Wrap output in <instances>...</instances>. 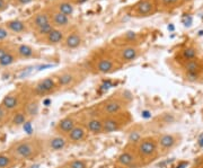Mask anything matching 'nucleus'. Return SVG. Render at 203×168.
Segmentation results:
<instances>
[{
    "label": "nucleus",
    "mask_w": 203,
    "mask_h": 168,
    "mask_svg": "<svg viewBox=\"0 0 203 168\" xmlns=\"http://www.w3.org/2000/svg\"><path fill=\"white\" fill-rule=\"evenodd\" d=\"M122 67L123 66L112 54L111 49H107L94 53L93 57L88 60L87 66L85 68L88 72L93 75L105 76L119 71Z\"/></svg>",
    "instance_id": "obj_1"
},
{
    "label": "nucleus",
    "mask_w": 203,
    "mask_h": 168,
    "mask_svg": "<svg viewBox=\"0 0 203 168\" xmlns=\"http://www.w3.org/2000/svg\"><path fill=\"white\" fill-rule=\"evenodd\" d=\"M130 101L131 99L129 98V96H126L122 91H117V93H114L108 96L107 98L99 101L93 108L96 113L104 119V117L129 110Z\"/></svg>",
    "instance_id": "obj_2"
},
{
    "label": "nucleus",
    "mask_w": 203,
    "mask_h": 168,
    "mask_svg": "<svg viewBox=\"0 0 203 168\" xmlns=\"http://www.w3.org/2000/svg\"><path fill=\"white\" fill-rule=\"evenodd\" d=\"M88 71L82 66H70L59 70L54 73L60 90H70L76 88L82 82Z\"/></svg>",
    "instance_id": "obj_3"
},
{
    "label": "nucleus",
    "mask_w": 203,
    "mask_h": 168,
    "mask_svg": "<svg viewBox=\"0 0 203 168\" xmlns=\"http://www.w3.org/2000/svg\"><path fill=\"white\" fill-rule=\"evenodd\" d=\"M134 148L140 160H141L143 167L160 157L159 147L157 142V136H141L136 142H133Z\"/></svg>",
    "instance_id": "obj_4"
},
{
    "label": "nucleus",
    "mask_w": 203,
    "mask_h": 168,
    "mask_svg": "<svg viewBox=\"0 0 203 168\" xmlns=\"http://www.w3.org/2000/svg\"><path fill=\"white\" fill-rule=\"evenodd\" d=\"M8 151L17 160H28L41 154L42 142L36 138H27L14 142Z\"/></svg>",
    "instance_id": "obj_5"
},
{
    "label": "nucleus",
    "mask_w": 203,
    "mask_h": 168,
    "mask_svg": "<svg viewBox=\"0 0 203 168\" xmlns=\"http://www.w3.org/2000/svg\"><path fill=\"white\" fill-rule=\"evenodd\" d=\"M133 122V116L129 110L120 112L114 115L107 116L103 119V124H104V130L103 134H111L120 132L123 129L131 124Z\"/></svg>",
    "instance_id": "obj_6"
},
{
    "label": "nucleus",
    "mask_w": 203,
    "mask_h": 168,
    "mask_svg": "<svg viewBox=\"0 0 203 168\" xmlns=\"http://www.w3.org/2000/svg\"><path fill=\"white\" fill-rule=\"evenodd\" d=\"M115 165L119 168H141L143 167L136 154L133 143H128L116 157Z\"/></svg>",
    "instance_id": "obj_7"
},
{
    "label": "nucleus",
    "mask_w": 203,
    "mask_h": 168,
    "mask_svg": "<svg viewBox=\"0 0 203 168\" xmlns=\"http://www.w3.org/2000/svg\"><path fill=\"white\" fill-rule=\"evenodd\" d=\"M114 58L124 67L126 64L132 63L142 54L141 47L138 45H124V47H110Z\"/></svg>",
    "instance_id": "obj_8"
},
{
    "label": "nucleus",
    "mask_w": 203,
    "mask_h": 168,
    "mask_svg": "<svg viewBox=\"0 0 203 168\" xmlns=\"http://www.w3.org/2000/svg\"><path fill=\"white\" fill-rule=\"evenodd\" d=\"M81 123L87 129L90 136H99L103 134L104 124H103V117L96 113L94 108L81 112Z\"/></svg>",
    "instance_id": "obj_9"
},
{
    "label": "nucleus",
    "mask_w": 203,
    "mask_h": 168,
    "mask_svg": "<svg viewBox=\"0 0 203 168\" xmlns=\"http://www.w3.org/2000/svg\"><path fill=\"white\" fill-rule=\"evenodd\" d=\"M60 91V87L58 81L55 79L54 75L47 76L45 78L37 80L33 85L32 94L35 97H44V96L53 95V94Z\"/></svg>",
    "instance_id": "obj_10"
},
{
    "label": "nucleus",
    "mask_w": 203,
    "mask_h": 168,
    "mask_svg": "<svg viewBox=\"0 0 203 168\" xmlns=\"http://www.w3.org/2000/svg\"><path fill=\"white\" fill-rule=\"evenodd\" d=\"M157 0H139L129 10V16L134 18H146L158 12Z\"/></svg>",
    "instance_id": "obj_11"
},
{
    "label": "nucleus",
    "mask_w": 203,
    "mask_h": 168,
    "mask_svg": "<svg viewBox=\"0 0 203 168\" xmlns=\"http://www.w3.org/2000/svg\"><path fill=\"white\" fill-rule=\"evenodd\" d=\"M182 141V136L180 133L174 132H164L157 136V142L159 147L160 156H165L173 151Z\"/></svg>",
    "instance_id": "obj_12"
},
{
    "label": "nucleus",
    "mask_w": 203,
    "mask_h": 168,
    "mask_svg": "<svg viewBox=\"0 0 203 168\" xmlns=\"http://www.w3.org/2000/svg\"><path fill=\"white\" fill-rule=\"evenodd\" d=\"M81 122V112L77 113H70L68 115L63 116L61 120H59L58 123L54 126V132L62 136H68L70 131L78 125Z\"/></svg>",
    "instance_id": "obj_13"
},
{
    "label": "nucleus",
    "mask_w": 203,
    "mask_h": 168,
    "mask_svg": "<svg viewBox=\"0 0 203 168\" xmlns=\"http://www.w3.org/2000/svg\"><path fill=\"white\" fill-rule=\"evenodd\" d=\"M28 24V27L31 29V32H36L42 27H45L50 25L51 23V15H50V10L47 9H42L40 12H36L33 14L28 19L26 20Z\"/></svg>",
    "instance_id": "obj_14"
},
{
    "label": "nucleus",
    "mask_w": 203,
    "mask_h": 168,
    "mask_svg": "<svg viewBox=\"0 0 203 168\" xmlns=\"http://www.w3.org/2000/svg\"><path fill=\"white\" fill-rule=\"evenodd\" d=\"M146 40V36L141 33L133 32V31H128L119 35L117 37L114 38L113 47H124V45H138L140 47L141 43Z\"/></svg>",
    "instance_id": "obj_15"
},
{
    "label": "nucleus",
    "mask_w": 203,
    "mask_h": 168,
    "mask_svg": "<svg viewBox=\"0 0 203 168\" xmlns=\"http://www.w3.org/2000/svg\"><path fill=\"white\" fill-rule=\"evenodd\" d=\"M66 34H67V31L53 28L47 35L36 38V41H37V43L42 44V45H45V47H58V45H61V44L63 43Z\"/></svg>",
    "instance_id": "obj_16"
},
{
    "label": "nucleus",
    "mask_w": 203,
    "mask_h": 168,
    "mask_svg": "<svg viewBox=\"0 0 203 168\" xmlns=\"http://www.w3.org/2000/svg\"><path fill=\"white\" fill-rule=\"evenodd\" d=\"M84 43V36L79 32L78 29H71L67 32L66 37L63 40V43L61 44V47L68 51H72L80 47Z\"/></svg>",
    "instance_id": "obj_17"
},
{
    "label": "nucleus",
    "mask_w": 203,
    "mask_h": 168,
    "mask_svg": "<svg viewBox=\"0 0 203 168\" xmlns=\"http://www.w3.org/2000/svg\"><path fill=\"white\" fill-rule=\"evenodd\" d=\"M45 146H47V150L51 151V152H58V151L67 149L70 146V143L66 136L55 133L54 136L47 138V140L45 141Z\"/></svg>",
    "instance_id": "obj_18"
},
{
    "label": "nucleus",
    "mask_w": 203,
    "mask_h": 168,
    "mask_svg": "<svg viewBox=\"0 0 203 168\" xmlns=\"http://www.w3.org/2000/svg\"><path fill=\"white\" fill-rule=\"evenodd\" d=\"M89 136H90L89 132L87 131V129L85 128V125L80 122L78 125H76L75 128L68 133L67 138L69 140L70 146H75V145H80V143L85 142Z\"/></svg>",
    "instance_id": "obj_19"
},
{
    "label": "nucleus",
    "mask_w": 203,
    "mask_h": 168,
    "mask_svg": "<svg viewBox=\"0 0 203 168\" xmlns=\"http://www.w3.org/2000/svg\"><path fill=\"white\" fill-rule=\"evenodd\" d=\"M12 49L17 54L19 60H28V59H37L41 57V53L38 50L33 47L32 45L25 43H20L12 45Z\"/></svg>",
    "instance_id": "obj_20"
},
{
    "label": "nucleus",
    "mask_w": 203,
    "mask_h": 168,
    "mask_svg": "<svg viewBox=\"0 0 203 168\" xmlns=\"http://www.w3.org/2000/svg\"><path fill=\"white\" fill-rule=\"evenodd\" d=\"M3 25L7 27L12 35H23L31 32L26 20L19 19V18H14L9 19L3 23Z\"/></svg>",
    "instance_id": "obj_21"
},
{
    "label": "nucleus",
    "mask_w": 203,
    "mask_h": 168,
    "mask_svg": "<svg viewBox=\"0 0 203 168\" xmlns=\"http://www.w3.org/2000/svg\"><path fill=\"white\" fill-rule=\"evenodd\" d=\"M20 104H22V96L18 91H12L7 94L2 98V101H0V105L3 106L10 113L20 108Z\"/></svg>",
    "instance_id": "obj_22"
},
{
    "label": "nucleus",
    "mask_w": 203,
    "mask_h": 168,
    "mask_svg": "<svg viewBox=\"0 0 203 168\" xmlns=\"http://www.w3.org/2000/svg\"><path fill=\"white\" fill-rule=\"evenodd\" d=\"M50 10V15H51V23H52L53 27L54 28H59V29H63V31H67L70 27V23H71V19H70L69 16L64 14H61L59 12H55L53 9L49 8Z\"/></svg>",
    "instance_id": "obj_23"
},
{
    "label": "nucleus",
    "mask_w": 203,
    "mask_h": 168,
    "mask_svg": "<svg viewBox=\"0 0 203 168\" xmlns=\"http://www.w3.org/2000/svg\"><path fill=\"white\" fill-rule=\"evenodd\" d=\"M51 9L55 10V12H59L61 14H64L71 17L75 12L76 6L73 5L70 0H57L55 2H53L50 7Z\"/></svg>",
    "instance_id": "obj_24"
},
{
    "label": "nucleus",
    "mask_w": 203,
    "mask_h": 168,
    "mask_svg": "<svg viewBox=\"0 0 203 168\" xmlns=\"http://www.w3.org/2000/svg\"><path fill=\"white\" fill-rule=\"evenodd\" d=\"M28 121H29V117L24 107H20L15 111V112H12V120H10V123H12V126H16V128L24 126Z\"/></svg>",
    "instance_id": "obj_25"
},
{
    "label": "nucleus",
    "mask_w": 203,
    "mask_h": 168,
    "mask_svg": "<svg viewBox=\"0 0 203 168\" xmlns=\"http://www.w3.org/2000/svg\"><path fill=\"white\" fill-rule=\"evenodd\" d=\"M63 168H93V161L86 158H75L62 164Z\"/></svg>",
    "instance_id": "obj_26"
},
{
    "label": "nucleus",
    "mask_w": 203,
    "mask_h": 168,
    "mask_svg": "<svg viewBox=\"0 0 203 168\" xmlns=\"http://www.w3.org/2000/svg\"><path fill=\"white\" fill-rule=\"evenodd\" d=\"M183 68H184L185 75H191V73L192 75H200L201 69H202L200 60H197V59L185 61L183 64Z\"/></svg>",
    "instance_id": "obj_27"
},
{
    "label": "nucleus",
    "mask_w": 203,
    "mask_h": 168,
    "mask_svg": "<svg viewBox=\"0 0 203 168\" xmlns=\"http://www.w3.org/2000/svg\"><path fill=\"white\" fill-rule=\"evenodd\" d=\"M18 60H19V59H18L17 54H16V52L14 51L12 45V49L9 50L8 52L5 54V57L0 60V68L10 67V66H12L14 63H16Z\"/></svg>",
    "instance_id": "obj_28"
},
{
    "label": "nucleus",
    "mask_w": 203,
    "mask_h": 168,
    "mask_svg": "<svg viewBox=\"0 0 203 168\" xmlns=\"http://www.w3.org/2000/svg\"><path fill=\"white\" fill-rule=\"evenodd\" d=\"M16 158L9 151L0 152V168H12L16 162Z\"/></svg>",
    "instance_id": "obj_29"
},
{
    "label": "nucleus",
    "mask_w": 203,
    "mask_h": 168,
    "mask_svg": "<svg viewBox=\"0 0 203 168\" xmlns=\"http://www.w3.org/2000/svg\"><path fill=\"white\" fill-rule=\"evenodd\" d=\"M25 111H26L27 115H28L29 119H32L34 116H36L38 114V111H40V104H38V101L36 98H33L32 101H29L26 104V106H24Z\"/></svg>",
    "instance_id": "obj_30"
},
{
    "label": "nucleus",
    "mask_w": 203,
    "mask_h": 168,
    "mask_svg": "<svg viewBox=\"0 0 203 168\" xmlns=\"http://www.w3.org/2000/svg\"><path fill=\"white\" fill-rule=\"evenodd\" d=\"M196 57H197V51L195 47H189L182 51V59L184 60V62L185 61L193 60V59H196Z\"/></svg>",
    "instance_id": "obj_31"
},
{
    "label": "nucleus",
    "mask_w": 203,
    "mask_h": 168,
    "mask_svg": "<svg viewBox=\"0 0 203 168\" xmlns=\"http://www.w3.org/2000/svg\"><path fill=\"white\" fill-rule=\"evenodd\" d=\"M158 6L162 7V8H171V7H176L177 5L183 2V0H157Z\"/></svg>",
    "instance_id": "obj_32"
},
{
    "label": "nucleus",
    "mask_w": 203,
    "mask_h": 168,
    "mask_svg": "<svg viewBox=\"0 0 203 168\" xmlns=\"http://www.w3.org/2000/svg\"><path fill=\"white\" fill-rule=\"evenodd\" d=\"M12 34L3 24H0V43H6V41L10 38Z\"/></svg>",
    "instance_id": "obj_33"
},
{
    "label": "nucleus",
    "mask_w": 203,
    "mask_h": 168,
    "mask_svg": "<svg viewBox=\"0 0 203 168\" xmlns=\"http://www.w3.org/2000/svg\"><path fill=\"white\" fill-rule=\"evenodd\" d=\"M9 114H10V112H8L3 106L0 105V124H3L8 120Z\"/></svg>",
    "instance_id": "obj_34"
},
{
    "label": "nucleus",
    "mask_w": 203,
    "mask_h": 168,
    "mask_svg": "<svg viewBox=\"0 0 203 168\" xmlns=\"http://www.w3.org/2000/svg\"><path fill=\"white\" fill-rule=\"evenodd\" d=\"M35 0H10V3L15 7H22V6H27L29 3L34 2Z\"/></svg>",
    "instance_id": "obj_35"
},
{
    "label": "nucleus",
    "mask_w": 203,
    "mask_h": 168,
    "mask_svg": "<svg viewBox=\"0 0 203 168\" xmlns=\"http://www.w3.org/2000/svg\"><path fill=\"white\" fill-rule=\"evenodd\" d=\"M10 49H12V45H9V44H7V43H0V60L5 57V54H6Z\"/></svg>",
    "instance_id": "obj_36"
},
{
    "label": "nucleus",
    "mask_w": 203,
    "mask_h": 168,
    "mask_svg": "<svg viewBox=\"0 0 203 168\" xmlns=\"http://www.w3.org/2000/svg\"><path fill=\"white\" fill-rule=\"evenodd\" d=\"M10 3V0H0V12H3L5 10H7Z\"/></svg>",
    "instance_id": "obj_37"
},
{
    "label": "nucleus",
    "mask_w": 203,
    "mask_h": 168,
    "mask_svg": "<svg viewBox=\"0 0 203 168\" xmlns=\"http://www.w3.org/2000/svg\"><path fill=\"white\" fill-rule=\"evenodd\" d=\"M192 168H203V156L201 157V158H199V159L195 161L194 166Z\"/></svg>",
    "instance_id": "obj_38"
},
{
    "label": "nucleus",
    "mask_w": 203,
    "mask_h": 168,
    "mask_svg": "<svg viewBox=\"0 0 203 168\" xmlns=\"http://www.w3.org/2000/svg\"><path fill=\"white\" fill-rule=\"evenodd\" d=\"M70 1H71L75 6H80V5H84V3H86L87 1H89V0H70Z\"/></svg>",
    "instance_id": "obj_39"
},
{
    "label": "nucleus",
    "mask_w": 203,
    "mask_h": 168,
    "mask_svg": "<svg viewBox=\"0 0 203 168\" xmlns=\"http://www.w3.org/2000/svg\"><path fill=\"white\" fill-rule=\"evenodd\" d=\"M41 1H43V2H47V3H53V2H55L57 0H41Z\"/></svg>",
    "instance_id": "obj_40"
},
{
    "label": "nucleus",
    "mask_w": 203,
    "mask_h": 168,
    "mask_svg": "<svg viewBox=\"0 0 203 168\" xmlns=\"http://www.w3.org/2000/svg\"><path fill=\"white\" fill-rule=\"evenodd\" d=\"M38 166H33V167H31V168H37Z\"/></svg>",
    "instance_id": "obj_41"
},
{
    "label": "nucleus",
    "mask_w": 203,
    "mask_h": 168,
    "mask_svg": "<svg viewBox=\"0 0 203 168\" xmlns=\"http://www.w3.org/2000/svg\"><path fill=\"white\" fill-rule=\"evenodd\" d=\"M57 168H63V166L61 165V166H59V167H57Z\"/></svg>",
    "instance_id": "obj_42"
},
{
    "label": "nucleus",
    "mask_w": 203,
    "mask_h": 168,
    "mask_svg": "<svg viewBox=\"0 0 203 168\" xmlns=\"http://www.w3.org/2000/svg\"><path fill=\"white\" fill-rule=\"evenodd\" d=\"M183 1H190V0H183Z\"/></svg>",
    "instance_id": "obj_43"
}]
</instances>
